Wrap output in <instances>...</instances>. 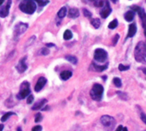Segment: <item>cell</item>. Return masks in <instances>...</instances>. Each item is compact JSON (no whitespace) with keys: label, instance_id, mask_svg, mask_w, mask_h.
<instances>
[{"label":"cell","instance_id":"1","mask_svg":"<svg viewBox=\"0 0 146 131\" xmlns=\"http://www.w3.org/2000/svg\"><path fill=\"white\" fill-rule=\"evenodd\" d=\"M134 57L137 62L145 63H146V43L139 42L134 50Z\"/></svg>","mask_w":146,"mask_h":131},{"label":"cell","instance_id":"2","mask_svg":"<svg viewBox=\"0 0 146 131\" xmlns=\"http://www.w3.org/2000/svg\"><path fill=\"white\" fill-rule=\"evenodd\" d=\"M19 8L22 12L32 15L36 10V4L33 0H23L20 3Z\"/></svg>","mask_w":146,"mask_h":131},{"label":"cell","instance_id":"3","mask_svg":"<svg viewBox=\"0 0 146 131\" xmlns=\"http://www.w3.org/2000/svg\"><path fill=\"white\" fill-rule=\"evenodd\" d=\"M100 122L107 131H112L116 124V121L113 117L109 115H104L100 118Z\"/></svg>","mask_w":146,"mask_h":131},{"label":"cell","instance_id":"4","mask_svg":"<svg viewBox=\"0 0 146 131\" xmlns=\"http://www.w3.org/2000/svg\"><path fill=\"white\" fill-rule=\"evenodd\" d=\"M104 87L100 84H94L91 92H90V95L92 97V100H96V101H100L103 98L104 95Z\"/></svg>","mask_w":146,"mask_h":131},{"label":"cell","instance_id":"5","mask_svg":"<svg viewBox=\"0 0 146 131\" xmlns=\"http://www.w3.org/2000/svg\"><path fill=\"white\" fill-rule=\"evenodd\" d=\"M108 53L105 50L98 48L94 52V59L98 63H104L107 60Z\"/></svg>","mask_w":146,"mask_h":131},{"label":"cell","instance_id":"6","mask_svg":"<svg viewBox=\"0 0 146 131\" xmlns=\"http://www.w3.org/2000/svg\"><path fill=\"white\" fill-rule=\"evenodd\" d=\"M30 94V86L28 82H23L21 84V88L20 90V93L18 94L17 97L20 100L25 99L26 97L28 96V94Z\"/></svg>","mask_w":146,"mask_h":131},{"label":"cell","instance_id":"7","mask_svg":"<svg viewBox=\"0 0 146 131\" xmlns=\"http://www.w3.org/2000/svg\"><path fill=\"white\" fill-rule=\"evenodd\" d=\"M28 25L27 23H23V22H19L17 25H15V28H14V33L15 37H18L19 35L22 34L23 33L26 32V30L27 29Z\"/></svg>","mask_w":146,"mask_h":131},{"label":"cell","instance_id":"8","mask_svg":"<svg viewBox=\"0 0 146 131\" xmlns=\"http://www.w3.org/2000/svg\"><path fill=\"white\" fill-rule=\"evenodd\" d=\"M132 9H133L134 11H137V12H138V14H139V17H140V19H141V21H142L143 27L145 28L146 27V13H145V9H144L143 8H141V7H139V6H136V5L132 6Z\"/></svg>","mask_w":146,"mask_h":131},{"label":"cell","instance_id":"9","mask_svg":"<svg viewBox=\"0 0 146 131\" xmlns=\"http://www.w3.org/2000/svg\"><path fill=\"white\" fill-rule=\"evenodd\" d=\"M111 12H112V9H111V7H110V3H109L107 0H105L104 7V9L101 10L100 15H101V16H102L103 18H107V17L110 15Z\"/></svg>","mask_w":146,"mask_h":131},{"label":"cell","instance_id":"10","mask_svg":"<svg viewBox=\"0 0 146 131\" xmlns=\"http://www.w3.org/2000/svg\"><path fill=\"white\" fill-rule=\"evenodd\" d=\"M26 59H27V57H24L22 59H21V60L19 61V63H18V64H17V66H16V69H17L18 72L23 73V72L27 69V63H26Z\"/></svg>","mask_w":146,"mask_h":131},{"label":"cell","instance_id":"11","mask_svg":"<svg viewBox=\"0 0 146 131\" xmlns=\"http://www.w3.org/2000/svg\"><path fill=\"white\" fill-rule=\"evenodd\" d=\"M46 82H47L46 78H44V77H40V78L38 80L36 85H35L34 90H35L36 92H39V91L44 87V85L46 84Z\"/></svg>","mask_w":146,"mask_h":131},{"label":"cell","instance_id":"12","mask_svg":"<svg viewBox=\"0 0 146 131\" xmlns=\"http://www.w3.org/2000/svg\"><path fill=\"white\" fill-rule=\"evenodd\" d=\"M10 5H11V0H8L7 4L5 6H3V8H1V9H0V16L2 18H4V17H6L9 15Z\"/></svg>","mask_w":146,"mask_h":131},{"label":"cell","instance_id":"13","mask_svg":"<svg viewBox=\"0 0 146 131\" xmlns=\"http://www.w3.org/2000/svg\"><path fill=\"white\" fill-rule=\"evenodd\" d=\"M137 33V26L135 23H132L129 25V28H128V34L127 38H132Z\"/></svg>","mask_w":146,"mask_h":131},{"label":"cell","instance_id":"14","mask_svg":"<svg viewBox=\"0 0 146 131\" xmlns=\"http://www.w3.org/2000/svg\"><path fill=\"white\" fill-rule=\"evenodd\" d=\"M45 103H47V100H45V99L40 100H38V102H36V103L34 104V106L32 107V110H33V111L40 110V109L44 106V105Z\"/></svg>","mask_w":146,"mask_h":131},{"label":"cell","instance_id":"15","mask_svg":"<svg viewBox=\"0 0 146 131\" xmlns=\"http://www.w3.org/2000/svg\"><path fill=\"white\" fill-rule=\"evenodd\" d=\"M80 15V11L78 9H75V8H73V9H70L69 11H68V16L70 18H77L78 16Z\"/></svg>","mask_w":146,"mask_h":131},{"label":"cell","instance_id":"16","mask_svg":"<svg viewBox=\"0 0 146 131\" xmlns=\"http://www.w3.org/2000/svg\"><path fill=\"white\" fill-rule=\"evenodd\" d=\"M72 72L70 71V70H64V71H62V73H61V75H60V77H61V79L62 80H63V81H67V80H68L71 76H72Z\"/></svg>","mask_w":146,"mask_h":131},{"label":"cell","instance_id":"17","mask_svg":"<svg viewBox=\"0 0 146 131\" xmlns=\"http://www.w3.org/2000/svg\"><path fill=\"white\" fill-rule=\"evenodd\" d=\"M134 15H135L134 10H129V11H127L125 14V15H124L125 20L127 21H132L133 20V18H134Z\"/></svg>","mask_w":146,"mask_h":131},{"label":"cell","instance_id":"18","mask_svg":"<svg viewBox=\"0 0 146 131\" xmlns=\"http://www.w3.org/2000/svg\"><path fill=\"white\" fill-rule=\"evenodd\" d=\"M93 64V67L94 69L96 70V71L98 72H102V71H104L107 68H108V64H105V65H98V64H96V63H92Z\"/></svg>","mask_w":146,"mask_h":131},{"label":"cell","instance_id":"19","mask_svg":"<svg viewBox=\"0 0 146 131\" xmlns=\"http://www.w3.org/2000/svg\"><path fill=\"white\" fill-rule=\"evenodd\" d=\"M66 15H67V8H66V7L61 8L60 10H59L58 13H57V16H58L59 18H63V17L66 16Z\"/></svg>","mask_w":146,"mask_h":131},{"label":"cell","instance_id":"20","mask_svg":"<svg viewBox=\"0 0 146 131\" xmlns=\"http://www.w3.org/2000/svg\"><path fill=\"white\" fill-rule=\"evenodd\" d=\"M137 108H138V110H139V116H140V119L143 121V123L144 124H146V114L145 113V112L139 107V106H137Z\"/></svg>","mask_w":146,"mask_h":131},{"label":"cell","instance_id":"21","mask_svg":"<svg viewBox=\"0 0 146 131\" xmlns=\"http://www.w3.org/2000/svg\"><path fill=\"white\" fill-rule=\"evenodd\" d=\"M72 37H73V33H72V32L70 30H66L64 32V33H63V39L65 40H68V39H72Z\"/></svg>","mask_w":146,"mask_h":131},{"label":"cell","instance_id":"22","mask_svg":"<svg viewBox=\"0 0 146 131\" xmlns=\"http://www.w3.org/2000/svg\"><path fill=\"white\" fill-rule=\"evenodd\" d=\"M92 25L95 27V28H98L101 25V21L98 18H94L92 20Z\"/></svg>","mask_w":146,"mask_h":131},{"label":"cell","instance_id":"23","mask_svg":"<svg viewBox=\"0 0 146 131\" xmlns=\"http://www.w3.org/2000/svg\"><path fill=\"white\" fill-rule=\"evenodd\" d=\"M65 58H66L68 61H69L70 63H72L73 64H76V63H77V62H78L77 58H76L74 56L68 55V56H66V57H65Z\"/></svg>","mask_w":146,"mask_h":131},{"label":"cell","instance_id":"24","mask_svg":"<svg viewBox=\"0 0 146 131\" xmlns=\"http://www.w3.org/2000/svg\"><path fill=\"white\" fill-rule=\"evenodd\" d=\"M113 82H114V84H115V86L116 88H121V86H122L121 80L120 78H118V77H115L113 79Z\"/></svg>","mask_w":146,"mask_h":131},{"label":"cell","instance_id":"25","mask_svg":"<svg viewBox=\"0 0 146 131\" xmlns=\"http://www.w3.org/2000/svg\"><path fill=\"white\" fill-rule=\"evenodd\" d=\"M117 26H118V21L116 19H115L112 21H110V23L109 24V28L110 29H115Z\"/></svg>","mask_w":146,"mask_h":131},{"label":"cell","instance_id":"26","mask_svg":"<svg viewBox=\"0 0 146 131\" xmlns=\"http://www.w3.org/2000/svg\"><path fill=\"white\" fill-rule=\"evenodd\" d=\"M93 3L96 7H103L104 6L105 0H93Z\"/></svg>","mask_w":146,"mask_h":131},{"label":"cell","instance_id":"27","mask_svg":"<svg viewBox=\"0 0 146 131\" xmlns=\"http://www.w3.org/2000/svg\"><path fill=\"white\" fill-rule=\"evenodd\" d=\"M14 114H15V113H14V112H11L5 113V114L2 117L1 121H2V122H5L6 120H8V119L9 118V117H10V116H12V115H14Z\"/></svg>","mask_w":146,"mask_h":131},{"label":"cell","instance_id":"28","mask_svg":"<svg viewBox=\"0 0 146 131\" xmlns=\"http://www.w3.org/2000/svg\"><path fill=\"white\" fill-rule=\"evenodd\" d=\"M35 3H37L39 6H44L46 4H48L50 2L49 0H33Z\"/></svg>","mask_w":146,"mask_h":131},{"label":"cell","instance_id":"29","mask_svg":"<svg viewBox=\"0 0 146 131\" xmlns=\"http://www.w3.org/2000/svg\"><path fill=\"white\" fill-rule=\"evenodd\" d=\"M119 70L120 71H126V70H129V66H126V65H124V64H122V63H121L120 65H119Z\"/></svg>","mask_w":146,"mask_h":131},{"label":"cell","instance_id":"30","mask_svg":"<svg viewBox=\"0 0 146 131\" xmlns=\"http://www.w3.org/2000/svg\"><path fill=\"white\" fill-rule=\"evenodd\" d=\"M117 94L121 97V99H122V100H127V94H124V93H122V92L118 91V92H117Z\"/></svg>","mask_w":146,"mask_h":131},{"label":"cell","instance_id":"31","mask_svg":"<svg viewBox=\"0 0 146 131\" xmlns=\"http://www.w3.org/2000/svg\"><path fill=\"white\" fill-rule=\"evenodd\" d=\"M83 13H84V15L86 16V17H88V18H90L92 16V13L89 10H87L86 9H83Z\"/></svg>","mask_w":146,"mask_h":131},{"label":"cell","instance_id":"32","mask_svg":"<svg viewBox=\"0 0 146 131\" xmlns=\"http://www.w3.org/2000/svg\"><path fill=\"white\" fill-rule=\"evenodd\" d=\"M42 120V115L41 113H37L36 116H35V122L36 123H38Z\"/></svg>","mask_w":146,"mask_h":131},{"label":"cell","instance_id":"33","mask_svg":"<svg viewBox=\"0 0 146 131\" xmlns=\"http://www.w3.org/2000/svg\"><path fill=\"white\" fill-rule=\"evenodd\" d=\"M119 38H120V35L119 34H115V36L114 37V39H113V45H115L117 44V41H118Z\"/></svg>","mask_w":146,"mask_h":131},{"label":"cell","instance_id":"34","mask_svg":"<svg viewBox=\"0 0 146 131\" xmlns=\"http://www.w3.org/2000/svg\"><path fill=\"white\" fill-rule=\"evenodd\" d=\"M50 53V51H49V50L47 49V48H43V49H41V54L42 55H48Z\"/></svg>","mask_w":146,"mask_h":131},{"label":"cell","instance_id":"35","mask_svg":"<svg viewBox=\"0 0 146 131\" xmlns=\"http://www.w3.org/2000/svg\"><path fill=\"white\" fill-rule=\"evenodd\" d=\"M32 131H42V127H41L40 125L34 126V127L32 129Z\"/></svg>","mask_w":146,"mask_h":131},{"label":"cell","instance_id":"36","mask_svg":"<svg viewBox=\"0 0 146 131\" xmlns=\"http://www.w3.org/2000/svg\"><path fill=\"white\" fill-rule=\"evenodd\" d=\"M69 131H82V130H81V128L80 126L76 125V126H74Z\"/></svg>","mask_w":146,"mask_h":131},{"label":"cell","instance_id":"37","mask_svg":"<svg viewBox=\"0 0 146 131\" xmlns=\"http://www.w3.org/2000/svg\"><path fill=\"white\" fill-rule=\"evenodd\" d=\"M33 101V95H29V96L27 97V104H31Z\"/></svg>","mask_w":146,"mask_h":131},{"label":"cell","instance_id":"38","mask_svg":"<svg viewBox=\"0 0 146 131\" xmlns=\"http://www.w3.org/2000/svg\"><path fill=\"white\" fill-rule=\"evenodd\" d=\"M122 129H123V126L122 125H120L117 127V129L115 130V131H122Z\"/></svg>","mask_w":146,"mask_h":131},{"label":"cell","instance_id":"39","mask_svg":"<svg viewBox=\"0 0 146 131\" xmlns=\"http://www.w3.org/2000/svg\"><path fill=\"white\" fill-rule=\"evenodd\" d=\"M52 46H54V45H53V44H51V43L47 44V47H52Z\"/></svg>","mask_w":146,"mask_h":131},{"label":"cell","instance_id":"40","mask_svg":"<svg viewBox=\"0 0 146 131\" xmlns=\"http://www.w3.org/2000/svg\"><path fill=\"white\" fill-rule=\"evenodd\" d=\"M3 130V124H0V131Z\"/></svg>","mask_w":146,"mask_h":131},{"label":"cell","instance_id":"41","mask_svg":"<svg viewBox=\"0 0 146 131\" xmlns=\"http://www.w3.org/2000/svg\"><path fill=\"white\" fill-rule=\"evenodd\" d=\"M141 70H143V72H144V73H145V75H146V69H145V68H143V69H141Z\"/></svg>","mask_w":146,"mask_h":131},{"label":"cell","instance_id":"42","mask_svg":"<svg viewBox=\"0 0 146 131\" xmlns=\"http://www.w3.org/2000/svg\"><path fill=\"white\" fill-rule=\"evenodd\" d=\"M3 2H4V0H0V6L3 3Z\"/></svg>","mask_w":146,"mask_h":131},{"label":"cell","instance_id":"43","mask_svg":"<svg viewBox=\"0 0 146 131\" xmlns=\"http://www.w3.org/2000/svg\"><path fill=\"white\" fill-rule=\"evenodd\" d=\"M17 131H22V130H21V127H18V128H17Z\"/></svg>","mask_w":146,"mask_h":131},{"label":"cell","instance_id":"44","mask_svg":"<svg viewBox=\"0 0 146 131\" xmlns=\"http://www.w3.org/2000/svg\"><path fill=\"white\" fill-rule=\"evenodd\" d=\"M122 131H128V130H127V128H123Z\"/></svg>","mask_w":146,"mask_h":131},{"label":"cell","instance_id":"45","mask_svg":"<svg viewBox=\"0 0 146 131\" xmlns=\"http://www.w3.org/2000/svg\"><path fill=\"white\" fill-rule=\"evenodd\" d=\"M111 1H112L113 3H117V1H118V0H111Z\"/></svg>","mask_w":146,"mask_h":131},{"label":"cell","instance_id":"46","mask_svg":"<svg viewBox=\"0 0 146 131\" xmlns=\"http://www.w3.org/2000/svg\"><path fill=\"white\" fill-rule=\"evenodd\" d=\"M145 37H146V27H145Z\"/></svg>","mask_w":146,"mask_h":131},{"label":"cell","instance_id":"47","mask_svg":"<svg viewBox=\"0 0 146 131\" xmlns=\"http://www.w3.org/2000/svg\"><path fill=\"white\" fill-rule=\"evenodd\" d=\"M145 131H146V130H145Z\"/></svg>","mask_w":146,"mask_h":131}]
</instances>
